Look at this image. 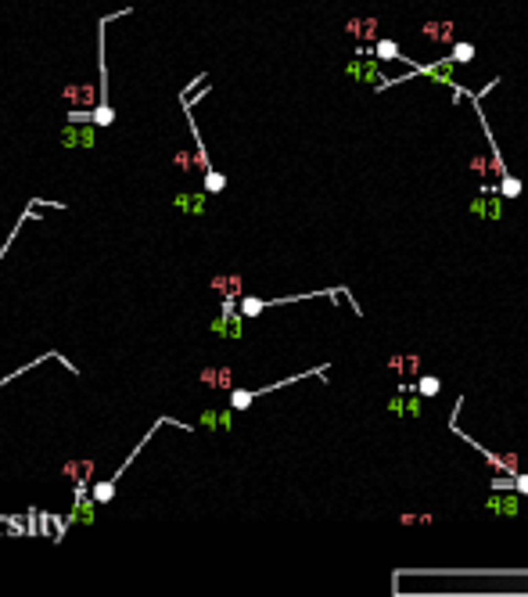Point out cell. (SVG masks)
Segmentation results:
<instances>
[{
  "mask_svg": "<svg viewBox=\"0 0 528 597\" xmlns=\"http://www.w3.org/2000/svg\"><path fill=\"white\" fill-rule=\"evenodd\" d=\"M173 209H180L187 216H205L209 213V191H176Z\"/></svg>",
  "mask_w": 528,
  "mask_h": 597,
  "instance_id": "obj_13",
  "label": "cell"
},
{
  "mask_svg": "<svg viewBox=\"0 0 528 597\" xmlns=\"http://www.w3.org/2000/svg\"><path fill=\"white\" fill-rule=\"evenodd\" d=\"M496 187H500V195H503V198H521V191H525V184L514 177V173L500 177V184H496Z\"/></svg>",
  "mask_w": 528,
  "mask_h": 597,
  "instance_id": "obj_20",
  "label": "cell"
},
{
  "mask_svg": "<svg viewBox=\"0 0 528 597\" xmlns=\"http://www.w3.org/2000/svg\"><path fill=\"white\" fill-rule=\"evenodd\" d=\"M234 406H227V411H205L201 417H198V428H205V432H230L234 428Z\"/></svg>",
  "mask_w": 528,
  "mask_h": 597,
  "instance_id": "obj_17",
  "label": "cell"
},
{
  "mask_svg": "<svg viewBox=\"0 0 528 597\" xmlns=\"http://www.w3.org/2000/svg\"><path fill=\"white\" fill-rule=\"evenodd\" d=\"M98 122H65L61 127V133H58V144L61 148H83V151H90L94 144H98Z\"/></svg>",
  "mask_w": 528,
  "mask_h": 597,
  "instance_id": "obj_5",
  "label": "cell"
},
{
  "mask_svg": "<svg viewBox=\"0 0 528 597\" xmlns=\"http://www.w3.org/2000/svg\"><path fill=\"white\" fill-rule=\"evenodd\" d=\"M421 36L428 43H439V47H453L456 43V25L450 19H428L421 22Z\"/></svg>",
  "mask_w": 528,
  "mask_h": 597,
  "instance_id": "obj_9",
  "label": "cell"
},
{
  "mask_svg": "<svg viewBox=\"0 0 528 597\" xmlns=\"http://www.w3.org/2000/svg\"><path fill=\"white\" fill-rule=\"evenodd\" d=\"M94 468H98V461H90V457L65 461V464H61V475H65L72 486H94Z\"/></svg>",
  "mask_w": 528,
  "mask_h": 597,
  "instance_id": "obj_16",
  "label": "cell"
},
{
  "mask_svg": "<svg viewBox=\"0 0 528 597\" xmlns=\"http://www.w3.org/2000/svg\"><path fill=\"white\" fill-rule=\"evenodd\" d=\"M198 382L205 389H223V392H230L237 382H234V367L227 364H209V367H201L198 371Z\"/></svg>",
  "mask_w": 528,
  "mask_h": 597,
  "instance_id": "obj_12",
  "label": "cell"
},
{
  "mask_svg": "<svg viewBox=\"0 0 528 597\" xmlns=\"http://www.w3.org/2000/svg\"><path fill=\"white\" fill-rule=\"evenodd\" d=\"M371 51H374L381 61H406V65H413V61H410L403 51H399V43H395V40H377V43L371 47Z\"/></svg>",
  "mask_w": 528,
  "mask_h": 597,
  "instance_id": "obj_18",
  "label": "cell"
},
{
  "mask_svg": "<svg viewBox=\"0 0 528 597\" xmlns=\"http://www.w3.org/2000/svg\"><path fill=\"white\" fill-rule=\"evenodd\" d=\"M36 209H65V202H43V198H33V202H29V206H25V209L19 213V219H14V227H11V234H8L4 241H0V263H4V256H8V248H11V241L19 238V234H22V227H25L29 219L36 216Z\"/></svg>",
  "mask_w": 528,
  "mask_h": 597,
  "instance_id": "obj_7",
  "label": "cell"
},
{
  "mask_svg": "<svg viewBox=\"0 0 528 597\" xmlns=\"http://www.w3.org/2000/svg\"><path fill=\"white\" fill-rule=\"evenodd\" d=\"M381 65H385V61H381L374 51H360L345 65V80L360 83V87H371V90H388L392 80L385 76V69H381Z\"/></svg>",
  "mask_w": 528,
  "mask_h": 597,
  "instance_id": "obj_2",
  "label": "cell"
},
{
  "mask_svg": "<svg viewBox=\"0 0 528 597\" xmlns=\"http://www.w3.org/2000/svg\"><path fill=\"white\" fill-rule=\"evenodd\" d=\"M450 54L456 58V65H468V61H474V54H478V51H474V43H471V40H456Z\"/></svg>",
  "mask_w": 528,
  "mask_h": 597,
  "instance_id": "obj_21",
  "label": "cell"
},
{
  "mask_svg": "<svg viewBox=\"0 0 528 597\" xmlns=\"http://www.w3.org/2000/svg\"><path fill=\"white\" fill-rule=\"evenodd\" d=\"M205 191H209V195H223V191H227V177H223V173L219 169H212V173H205Z\"/></svg>",
  "mask_w": 528,
  "mask_h": 597,
  "instance_id": "obj_22",
  "label": "cell"
},
{
  "mask_svg": "<svg viewBox=\"0 0 528 597\" xmlns=\"http://www.w3.org/2000/svg\"><path fill=\"white\" fill-rule=\"evenodd\" d=\"M209 288H212L219 298H241V295H245V277L237 274V270L216 274V277H209Z\"/></svg>",
  "mask_w": 528,
  "mask_h": 597,
  "instance_id": "obj_14",
  "label": "cell"
},
{
  "mask_svg": "<svg viewBox=\"0 0 528 597\" xmlns=\"http://www.w3.org/2000/svg\"><path fill=\"white\" fill-rule=\"evenodd\" d=\"M162 425H173V428H184V432H195V425H184V421H176V417H166V414H162V417H158L155 425L148 428V432H144V439H140V443H137V446L130 450V457H126V461H122V464H119L116 471H111V475H108L104 482H94V486H90V497L98 500V504H111V500H116V486H119V479L126 475V471H130V464H133V461L140 457V450H144V446L151 443V439H155V432L162 428Z\"/></svg>",
  "mask_w": 528,
  "mask_h": 597,
  "instance_id": "obj_1",
  "label": "cell"
},
{
  "mask_svg": "<svg viewBox=\"0 0 528 597\" xmlns=\"http://www.w3.org/2000/svg\"><path fill=\"white\" fill-rule=\"evenodd\" d=\"M410 76H424V80L450 87V90H456L460 98H463V90L456 87V58H453V54H446V58H439V61H413L410 72H406V76H395L392 83H403V80H410Z\"/></svg>",
  "mask_w": 528,
  "mask_h": 597,
  "instance_id": "obj_3",
  "label": "cell"
},
{
  "mask_svg": "<svg viewBox=\"0 0 528 597\" xmlns=\"http://www.w3.org/2000/svg\"><path fill=\"white\" fill-rule=\"evenodd\" d=\"M399 522H403V525H431L435 518H431V514H399Z\"/></svg>",
  "mask_w": 528,
  "mask_h": 597,
  "instance_id": "obj_26",
  "label": "cell"
},
{
  "mask_svg": "<svg viewBox=\"0 0 528 597\" xmlns=\"http://www.w3.org/2000/svg\"><path fill=\"white\" fill-rule=\"evenodd\" d=\"M485 511L500 514V518H514L521 511V493L518 490H492V497L485 500Z\"/></svg>",
  "mask_w": 528,
  "mask_h": 597,
  "instance_id": "obj_11",
  "label": "cell"
},
{
  "mask_svg": "<svg viewBox=\"0 0 528 597\" xmlns=\"http://www.w3.org/2000/svg\"><path fill=\"white\" fill-rule=\"evenodd\" d=\"M345 33L356 43H377L381 40V19L377 14H352V19H345Z\"/></svg>",
  "mask_w": 528,
  "mask_h": 597,
  "instance_id": "obj_6",
  "label": "cell"
},
{
  "mask_svg": "<svg viewBox=\"0 0 528 597\" xmlns=\"http://www.w3.org/2000/svg\"><path fill=\"white\" fill-rule=\"evenodd\" d=\"M514 490L521 497H528V471H518V475H514Z\"/></svg>",
  "mask_w": 528,
  "mask_h": 597,
  "instance_id": "obj_27",
  "label": "cell"
},
{
  "mask_svg": "<svg viewBox=\"0 0 528 597\" xmlns=\"http://www.w3.org/2000/svg\"><path fill=\"white\" fill-rule=\"evenodd\" d=\"M98 500H94L90 493L87 497H76L72 500V511L65 514V529H72V525H79V522H83V525H90L94 522V518H98Z\"/></svg>",
  "mask_w": 528,
  "mask_h": 597,
  "instance_id": "obj_15",
  "label": "cell"
},
{
  "mask_svg": "<svg viewBox=\"0 0 528 597\" xmlns=\"http://www.w3.org/2000/svg\"><path fill=\"white\" fill-rule=\"evenodd\" d=\"M173 166L180 169V173H195V169H198V159H195L190 151H176V155H173Z\"/></svg>",
  "mask_w": 528,
  "mask_h": 597,
  "instance_id": "obj_24",
  "label": "cell"
},
{
  "mask_svg": "<svg viewBox=\"0 0 528 597\" xmlns=\"http://www.w3.org/2000/svg\"><path fill=\"white\" fill-rule=\"evenodd\" d=\"M385 371L395 382H417L421 378V356L417 353H395V356H388Z\"/></svg>",
  "mask_w": 528,
  "mask_h": 597,
  "instance_id": "obj_8",
  "label": "cell"
},
{
  "mask_svg": "<svg viewBox=\"0 0 528 597\" xmlns=\"http://www.w3.org/2000/svg\"><path fill=\"white\" fill-rule=\"evenodd\" d=\"M72 108H98L101 105V83H65L61 90Z\"/></svg>",
  "mask_w": 528,
  "mask_h": 597,
  "instance_id": "obj_10",
  "label": "cell"
},
{
  "mask_svg": "<svg viewBox=\"0 0 528 597\" xmlns=\"http://www.w3.org/2000/svg\"><path fill=\"white\" fill-rule=\"evenodd\" d=\"M94 122H98V127H111V122H116V108L98 105V108H94Z\"/></svg>",
  "mask_w": 528,
  "mask_h": 597,
  "instance_id": "obj_25",
  "label": "cell"
},
{
  "mask_svg": "<svg viewBox=\"0 0 528 597\" xmlns=\"http://www.w3.org/2000/svg\"><path fill=\"white\" fill-rule=\"evenodd\" d=\"M468 213L478 216V219H492V224H500V219H503V195H500V187L485 184L482 191L468 202Z\"/></svg>",
  "mask_w": 528,
  "mask_h": 597,
  "instance_id": "obj_4",
  "label": "cell"
},
{
  "mask_svg": "<svg viewBox=\"0 0 528 597\" xmlns=\"http://www.w3.org/2000/svg\"><path fill=\"white\" fill-rule=\"evenodd\" d=\"M237 310H241L245 317L252 321V317H263V313H266L270 306H266V298H259V295H248V292H245L241 298H237Z\"/></svg>",
  "mask_w": 528,
  "mask_h": 597,
  "instance_id": "obj_19",
  "label": "cell"
},
{
  "mask_svg": "<svg viewBox=\"0 0 528 597\" xmlns=\"http://www.w3.org/2000/svg\"><path fill=\"white\" fill-rule=\"evenodd\" d=\"M417 392H421L424 400H428V396H439V392H442V382L435 378V374H421V378H417Z\"/></svg>",
  "mask_w": 528,
  "mask_h": 597,
  "instance_id": "obj_23",
  "label": "cell"
}]
</instances>
